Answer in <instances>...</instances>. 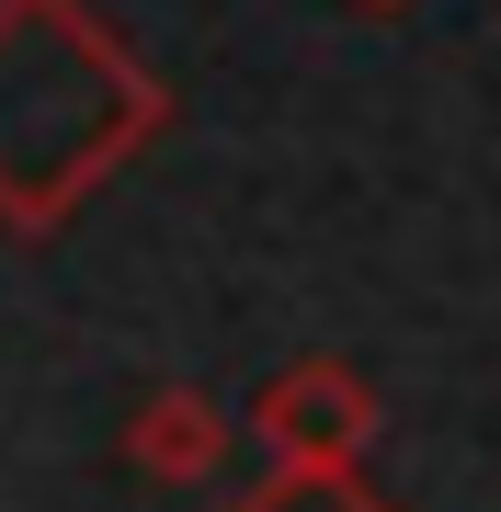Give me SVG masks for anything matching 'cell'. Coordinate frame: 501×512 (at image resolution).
Segmentation results:
<instances>
[{"label": "cell", "instance_id": "1", "mask_svg": "<svg viewBox=\"0 0 501 512\" xmlns=\"http://www.w3.org/2000/svg\"><path fill=\"white\" fill-rule=\"evenodd\" d=\"M171 126V80L80 0H0V228H69Z\"/></svg>", "mask_w": 501, "mask_h": 512}, {"label": "cell", "instance_id": "2", "mask_svg": "<svg viewBox=\"0 0 501 512\" xmlns=\"http://www.w3.org/2000/svg\"><path fill=\"white\" fill-rule=\"evenodd\" d=\"M251 433H262V456H285V467H365V444H376V387L353 376V365H331V353H308V365L262 376Z\"/></svg>", "mask_w": 501, "mask_h": 512}, {"label": "cell", "instance_id": "3", "mask_svg": "<svg viewBox=\"0 0 501 512\" xmlns=\"http://www.w3.org/2000/svg\"><path fill=\"white\" fill-rule=\"evenodd\" d=\"M228 444H240V421H228L217 387H149V399L126 410V456L171 478V490H194V478H217L228 467Z\"/></svg>", "mask_w": 501, "mask_h": 512}, {"label": "cell", "instance_id": "4", "mask_svg": "<svg viewBox=\"0 0 501 512\" xmlns=\"http://www.w3.org/2000/svg\"><path fill=\"white\" fill-rule=\"evenodd\" d=\"M228 512H399V501L365 490V467H285V456H274Z\"/></svg>", "mask_w": 501, "mask_h": 512}, {"label": "cell", "instance_id": "5", "mask_svg": "<svg viewBox=\"0 0 501 512\" xmlns=\"http://www.w3.org/2000/svg\"><path fill=\"white\" fill-rule=\"evenodd\" d=\"M365 12H399V0H365Z\"/></svg>", "mask_w": 501, "mask_h": 512}]
</instances>
